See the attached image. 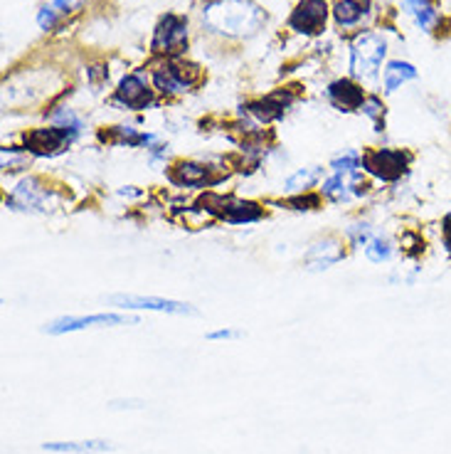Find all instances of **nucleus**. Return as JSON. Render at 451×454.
I'll list each match as a JSON object with an SVG mask.
<instances>
[{"label":"nucleus","instance_id":"nucleus-1","mask_svg":"<svg viewBox=\"0 0 451 454\" xmlns=\"http://www.w3.org/2000/svg\"><path fill=\"white\" fill-rule=\"evenodd\" d=\"M200 20L207 33L227 40H245L264 27L267 12L254 0H210L205 3Z\"/></svg>","mask_w":451,"mask_h":454},{"label":"nucleus","instance_id":"nucleus-2","mask_svg":"<svg viewBox=\"0 0 451 454\" xmlns=\"http://www.w3.org/2000/svg\"><path fill=\"white\" fill-rule=\"evenodd\" d=\"M387 57V40L377 30H361L350 40V72L355 80H375Z\"/></svg>","mask_w":451,"mask_h":454},{"label":"nucleus","instance_id":"nucleus-3","mask_svg":"<svg viewBox=\"0 0 451 454\" xmlns=\"http://www.w3.org/2000/svg\"><path fill=\"white\" fill-rule=\"evenodd\" d=\"M200 80V67H195L191 62H183L181 57H170V59H160L159 65L151 72V82L153 90L166 97H175V94H185L191 91Z\"/></svg>","mask_w":451,"mask_h":454},{"label":"nucleus","instance_id":"nucleus-4","mask_svg":"<svg viewBox=\"0 0 451 454\" xmlns=\"http://www.w3.org/2000/svg\"><path fill=\"white\" fill-rule=\"evenodd\" d=\"M188 20L175 12H166L156 23L153 40H151V52L159 57H181L188 50Z\"/></svg>","mask_w":451,"mask_h":454},{"label":"nucleus","instance_id":"nucleus-5","mask_svg":"<svg viewBox=\"0 0 451 454\" xmlns=\"http://www.w3.org/2000/svg\"><path fill=\"white\" fill-rule=\"evenodd\" d=\"M412 156L402 148H370L362 153V168L377 181L395 183L409 170Z\"/></svg>","mask_w":451,"mask_h":454},{"label":"nucleus","instance_id":"nucleus-6","mask_svg":"<svg viewBox=\"0 0 451 454\" xmlns=\"http://www.w3.org/2000/svg\"><path fill=\"white\" fill-rule=\"evenodd\" d=\"M80 137V131L65 129V126H50V129H33L23 137L25 151L40 156V159H55L59 153H65L72 141Z\"/></svg>","mask_w":451,"mask_h":454},{"label":"nucleus","instance_id":"nucleus-7","mask_svg":"<svg viewBox=\"0 0 451 454\" xmlns=\"http://www.w3.org/2000/svg\"><path fill=\"white\" fill-rule=\"evenodd\" d=\"M207 213L214 217L225 220L229 225H247V223H257L261 217V207L249 200H237V198H222V195H205L200 200Z\"/></svg>","mask_w":451,"mask_h":454},{"label":"nucleus","instance_id":"nucleus-8","mask_svg":"<svg viewBox=\"0 0 451 454\" xmlns=\"http://www.w3.org/2000/svg\"><path fill=\"white\" fill-rule=\"evenodd\" d=\"M126 324H138L136 317H126V314H89V317H59L50 321L45 326V333L50 336H65V333H74V331L97 329V326H126Z\"/></svg>","mask_w":451,"mask_h":454},{"label":"nucleus","instance_id":"nucleus-9","mask_svg":"<svg viewBox=\"0 0 451 454\" xmlns=\"http://www.w3.org/2000/svg\"><path fill=\"white\" fill-rule=\"evenodd\" d=\"M112 304L119 309H134V311H159L170 317H195V309L185 301L163 299V296H144V294H116L112 296Z\"/></svg>","mask_w":451,"mask_h":454},{"label":"nucleus","instance_id":"nucleus-10","mask_svg":"<svg viewBox=\"0 0 451 454\" xmlns=\"http://www.w3.org/2000/svg\"><path fill=\"white\" fill-rule=\"evenodd\" d=\"M328 0H299L289 15V30L301 35H321L328 23Z\"/></svg>","mask_w":451,"mask_h":454},{"label":"nucleus","instance_id":"nucleus-11","mask_svg":"<svg viewBox=\"0 0 451 454\" xmlns=\"http://www.w3.org/2000/svg\"><path fill=\"white\" fill-rule=\"evenodd\" d=\"M113 104L128 112H141L153 104V90L148 87L146 77L141 72H131L119 82V87L113 91Z\"/></svg>","mask_w":451,"mask_h":454},{"label":"nucleus","instance_id":"nucleus-12","mask_svg":"<svg viewBox=\"0 0 451 454\" xmlns=\"http://www.w3.org/2000/svg\"><path fill=\"white\" fill-rule=\"evenodd\" d=\"M400 5L422 33H437V27L441 25V12L434 5V0H400Z\"/></svg>","mask_w":451,"mask_h":454},{"label":"nucleus","instance_id":"nucleus-13","mask_svg":"<svg viewBox=\"0 0 451 454\" xmlns=\"http://www.w3.org/2000/svg\"><path fill=\"white\" fill-rule=\"evenodd\" d=\"M292 94L289 91H274L269 97H264V99H257V102H252L247 106L249 116H254L260 124H271V121H276V119H282L284 112H286V106L292 104Z\"/></svg>","mask_w":451,"mask_h":454},{"label":"nucleus","instance_id":"nucleus-14","mask_svg":"<svg viewBox=\"0 0 451 454\" xmlns=\"http://www.w3.org/2000/svg\"><path fill=\"white\" fill-rule=\"evenodd\" d=\"M326 97L330 99L333 106H338L343 112H361L362 102H365V91L361 90V84H355L353 80H336L328 84Z\"/></svg>","mask_w":451,"mask_h":454},{"label":"nucleus","instance_id":"nucleus-15","mask_svg":"<svg viewBox=\"0 0 451 454\" xmlns=\"http://www.w3.org/2000/svg\"><path fill=\"white\" fill-rule=\"evenodd\" d=\"M47 200V191L40 185V181L35 178H23L12 188L11 207L12 210H43V205Z\"/></svg>","mask_w":451,"mask_h":454},{"label":"nucleus","instance_id":"nucleus-16","mask_svg":"<svg viewBox=\"0 0 451 454\" xmlns=\"http://www.w3.org/2000/svg\"><path fill=\"white\" fill-rule=\"evenodd\" d=\"M213 168L205 163H195V160H181L170 170V181L175 185H185V188H203V185H213L214 178Z\"/></svg>","mask_w":451,"mask_h":454},{"label":"nucleus","instance_id":"nucleus-17","mask_svg":"<svg viewBox=\"0 0 451 454\" xmlns=\"http://www.w3.org/2000/svg\"><path fill=\"white\" fill-rule=\"evenodd\" d=\"M321 193H323V198H328V200H333V203L350 200L353 195H362L361 178H358V176H340V173H333L330 178L323 181Z\"/></svg>","mask_w":451,"mask_h":454},{"label":"nucleus","instance_id":"nucleus-18","mask_svg":"<svg viewBox=\"0 0 451 454\" xmlns=\"http://www.w3.org/2000/svg\"><path fill=\"white\" fill-rule=\"evenodd\" d=\"M419 77L417 67L407 59H390L383 69V90L387 94H395L397 90H402L405 84L415 82Z\"/></svg>","mask_w":451,"mask_h":454},{"label":"nucleus","instance_id":"nucleus-19","mask_svg":"<svg viewBox=\"0 0 451 454\" xmlns=\"http://www.w3.org/2000/svg\"><path fill=\"white\" fill-rule=\"evenodd\" d=\"M343 260V247H340L336 239H321V242H314L308 252H306V264L308 270H328L333 267L336 262Z\"/></svg>","mask_w":451,"mask_h":454},{"label":"nucleus","instance_id":"nucleus-20","mask_svg":"<svg viewBox=\"0 0 451 454\" xmlns=\"http://www.w3.org/2000/svg\"><path fill=\"white\" fill-rule=\"evenodd\" d=\"M102 141L106 144H113V146H153L156 144V137L153 134H146V131H136L134 126H112L109 131H102L99 134Z\"/></svg>","mask_w":451,"mask_h":454},{"label":"nucleus","instance_id":"nucleus-21","mask_svg":"<svg viewBox=\"0 0 451 454\" xmlns=\"http://www.w3.org/2000/svg\"><path fill=\"white\" fill-rule=\"evenodd\" d=\"M368 8H370L368 0H336L330 8V15H333L338 27L350 30V27L361 25L362 18L368 15Z\"/></svg>","mask_w":451,"mask_h":454},{"label":"nucleus","instance_id":"nucleus-22","mask_svg":"<svg viewBox=\"0 0 451 454\" xmlns=\"http://www.w3.org/2000/svg\"><path fill=\"white\" fill-rule=\"evenodd\" d=\"M43 450L55 454H104L113 452V444L109 440H80V442H45Z\"/></svg>","mask_w":451,"mask_h":454},{"label":"nucleus","instance_id":"nucleus-23","mask_svg":"<svg viewBox=\"0 0 451 454\" xmlns=\"http://www.w3.org/2000/svg\"><path fill=\"white\" fill-rule=\"evenodd\" d=\"M321 176H323V168L321 166H311V168H301L296 170L293 176L286 178L284 183V188L289 191V193H306V191H311L318 181H321Z\"/></svg>","mask_w":451,"mask_h":454},{"label":"nucleus","instance_id":"nucleus-24","mask_svg":"<svg viewBox=\"0 0 451 454\" xmlns=\"http://www.w3.org/2000/svg\"><path fill=\"white\" fill-rule=\"evenodd\" d=\"M395 254V247H393V239L390 238H372L368 245H365V257L372 262V264H383V262L393 260Z\"/></svg>","mask_w":451,"mask_h":454},{"label":"nucleus","instance_id":"nucleus-25","mask_svg":"<svg viewBox=\"0 0 451 454\" xmlns=\"http://www.w3.org/2000/svg\"><path fill=\"white\" fill-rule=\"evenodd\" d=\"M330 168L340 176H358V170L362 168V156L358 151H346L338 159L330 160Z\"/></svg>","mask_w":451,"mask_h":454},{"label":"nucleus","instance_id":"nucleus-26","mask_svg":"<svg viewBox=\"0 0 451 454\" xmlns=\"http://www.w3.org/2000/svg\"><path fill=\"white\" fill-rule=\"evenodd\" d=\"M361 112L370 119L372 124H375V129L377 131H383L385 126V104L380 97H375V94H370V97H365V102H362Z\"/></svg>","mask_w":451,"mask_h":454},{"label":"nucleus","instance_id":"nucleus-27","mask_svg":"<svg viewBox=\"0 0 451 454\" xmlns=\"http://www.w3.org/2000/svg\"><path fill=\"white\" fill-rule=\"evenodd\" d=\"M50 121L55 126H65V129H74V131H82V121L77 114L67 109V106H62V109H57V112L50 114Z\"/></svg>","mask_w":451,"mask_h":454},{"label":"nucleus","instance_id":"nucleus-28","mask_svg":"<svg viewBox=\"0 0 451 454\" xmlns=\"http://www.w3.org/2000/svg\"><path fill=\"white\" fill-rule=\"evenodd\" d=\"M59 11H57L55 5L50 3V5H43L40 8V12H37V25H40V30H45V33H50V30H55L57 23H59Z\"/></svg>","mask_w":451,"mask_h":454},{"label":"nucleus","instance_id":"nucleus-29","mask_svg":"<svg viewBox=\"0 0 451 454\" xmlns=\"http://www.w3.org/2000/svg\"><path fill=\"white\" fill-rule=\"evenodd\" d=\"M27 159V151L25 148H3V166L5 168L15 170L18 163H23Z\"/></svg>","mask_w":451,"mask_h":454},{"label":"nucleus","instance_id":"nucleus-30","mask_svg":"<svg viewBox=\"0 0 451 454\" xmlns=\"http://www.w3.org/2000/svg\"><path fill=\"white\" fill-rule=\"evenodd\" d=\"M348 238L353 239V242H355V245H362V247H365V245H368V242H370V225H368V223H362V225H350L348 227Z\"/></svg>","mask_w":451,"mask_h":454},{"label":"nucleus","instance_id":"nucleus-31","mask_svg":"<svg viewBox=\"0 0 451 454\" xmlns=\"http://www.w3.org/2000/svg\"><path fill=\"white\" fill-rule=\"evenodd\" d=\"M84 3H87V0H52V5L59 11V15H72V12L82 11Z\"/></svg>","mask_w":451,"mask_h":454},{"label":"nucleus","instance_id":"nucleus-32","mask_svg":"<svg viewBox=\"0 0 451 454\" xmlns=\"http://www.w3.org/2000/svg\"><path fill=\"white\" fill-rule=\"evenodd\" d=\"M239 336H242V333L235 329H217V331H210L205 339L207 340H237Z\"/></svg>","mask_w":451,"mask_h":454},{"label":"nucleus","instance_id":"nucleus-33","mask_svg":"<svg viewBox=\"0 0 451 454\" xmlns=\"http://www.w3.org/2000/svg\"><path fill=\"white\" fill-rule=\"evenodd\" d=\"M441 242H444V250L451 254V213L441 220Z\"/></svg>","mask_w":451,"mask_h":454}]
</instances>
